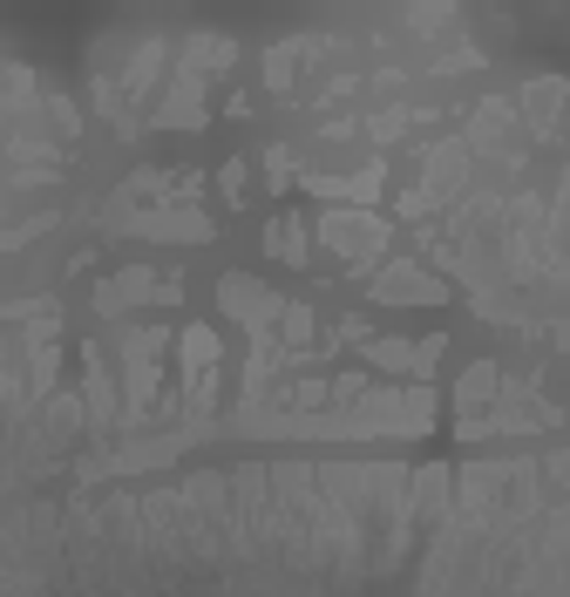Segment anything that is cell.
<instances>
[{
    "instance_id": "6da1fadb",
    "label": "cell",
    "mask_w": 570,
    "mask_h": 597,
    "mask_svg": "<svg viewBox=\"0 0 570 597\" xmlns=\"http://www.w3.org/2000/svg\"><path fill=\"white\" fill-rule=\"evenodd\" d=\"M327 244H340L346 259H367L374 244H380V225H367V218H327Z\"/></svg>"
},
{
    "instance_id": "7a4b0ae2",
    "label": "cell",
    "mask_w": 570,
    "mask_h": 597,
    "mask_svg": "<svg viewBox=\"0 0 570 597\" xmlns=\"http://www.w3.org/2000/svg\"><path fill=\"white\" fill-rule=\"evenodd\" d=\"M380 292H387V299H435V286H428L421 272H408V265H401V272H387V278H380Z\"/></svg>"
},
{
    "instance_id": "3957f363",
    "label": "cell",
    "mask_w": 570,
    "mask_h": 597,
    "mask_svg": "<svg viewBox=\"0 0 570 597\" xmlns=\"http://www.w3.org/2000/svg\"><path fill=\"white\" fill-rule=\"evenodd\" d=\"M272 244H278V259H306V252H299V244H306V231H299L293 218H278V225H272Z\"/></svg>"
}]
</instances>
